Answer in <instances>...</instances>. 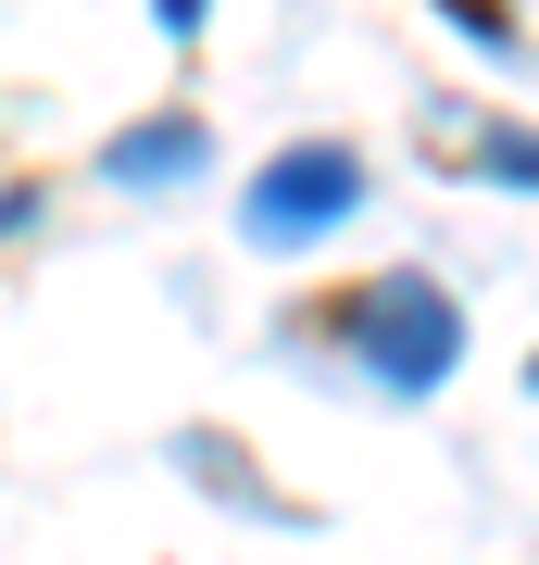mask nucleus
Segmentation results:
<instances>
[{
	"mask_svg": "<svg viewBox=\"0 0 539 565\" xmlns=\"http://www.w3.org/2000/svg\"><path fill=\"white\" fill-rule=\"evenodd\" d=\"M314 327H352L364 377H389V390H440L464 364V302L440 277H364L339 302H314Z\"/></svg>",
	"mask_w": 539,
	"mask_h": 565,
	"instance_id": "obj_1",
	"label": "nucleus"
},
{
	"mask_svg": "<svg viewBox=\"0 0 539 565\" xmlns=\"http://www.w3.org/2000/svg\"><path fill=\"white\" fill-rule=\"evenodd\" d=\"M364 202V163L339 151V139H301V151H277L263 177L239 189V239H263V252H289V239H326Z\"/></svg>",
	"mask_w": 539,
	"mask_h": 565,
	"instance_id": "obj_2",
	"label": "nucleus"
},
{
	"mask_svg": "<svg viewBox=\"0 0 539 565\" xmlns=\"http://www.w3.org/2000/svg\"><path fill=\"white\" fill-rule=\"evenodd\" d=\"M188 163H201V114H151V126H126V139L100 151V177L151 189V177H188Z\"/></svg>",
	"mask_w": 539,
	"mask_h": 565,
	"instance_id": "obj_3",
	"label": "nucleus"
},
{
	"mask_svg": "<svg viewBox=\"0 0 539 565\" xmlns=\"http://www.w3.org/2000/svg\"><path fill=\"white\" fill-rule=\"evenodd\" d=\"M452 13H464V25H477V39H489V51H502V39H515V0H452Z\"/></svg>",
	"mask_w": 539,
	"mask_h": 565,
	"instance_id": "obj_4",
	"label": "nucleus"
},
{
	"mask_svg": "<svg viewBox=\"0 0 539 565\" xmlns=\"http://www.w3.org/2000/svg\"><path fill=\"white\" fill-rule=\"evenodd\" d=\"M163 13V39H201V13H214V0H151Z\"/></svg>",
	"mask_w": 539,
	"mask_h": 565,
	"instance_id": "obj_5",
	"label": "nucleus"
}]
</instances>
